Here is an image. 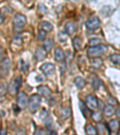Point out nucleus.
Here are the masks:
<instances>
[{
	"mask_svg": "<svg viewBox=\"0 0 120 135\" xmlns=\"http://www.w3.org/2000/svg\"><path fill=\"white\" fill-rule=\"evenodd\" d=\"M108 47L104 45L100 44L96 46L90 47L87 51L88 55L91 58H97L103 55L108 51Z\"/></svg>",
	"mask_w": 120,
	"mask_h": 135,
	"instance_id": "obj_1",
	"label": "nucleus"
},
{
	"mask_svg": "<svg viewBox=\"0 0 120 135\" xmlns=\"http://www.w3.org/2000/svg\"><path fill=\"white\" fill-rule=\"evenodd\" d=\"M41 102V97L38 94L32 95L28 100V108L31 113L36 112L40 108Z\"/></svg>",
	"mask_w": 120,
	"mask_h": 135,
	"instance_id": "obj_2",
	"label": "nucleus"
},
{
	"mask_svg": "<svg viewBox=\"0 0 120 135\" xmlns=\"http://www.w3.org/2000/svg\"><path fill=\"white\" fill-rule=\"evenodd\" d=\"M10 60L9 58H5L0 62V76L4 78L8 76L10 69Z\"/></svg>",
	"mask_w": 120,
	"mask_h": 135,
	"instance_id": "obj_3",
	"label": "nucleus"
},
{
	"mask_svg": "<svg viewBox=\"0 0 120 135\" xmlns=\"http://www.w3.org/2000/svg\"><path fill=\"white\" fill-rule=\"evenodd\" d=\"M22 84V78L19 76L16 79L12 80L8 86V92L11 95H15L20 88Z\"/></svg>",
	"mask_w": 120,
	"mask_h": 135,
	"instance_id": "obj_4",
	"label": "nucleus"
},
{
	"mask_svg": "<svg viewBox=\"0 0 120 135\" xmlns=\"http://www.w3.org/2000/svg\"><path fill=\"white\" fill-rule=\"evenodd\" d=\"M27 22V17L22 14H17L13 19V25L17 29L22 28Z\"/></svg>",
	"mask_w": 120,
	"mask_h": 135,
	"instance_id": "obj_5",
	"label": "nucleus"
},
{
	"mask_svg": "<svg viewBox=\"0 0 120 135\" xmlns=\"http://www.w3.org/2000/svg\"><path fill=\"white\" fill-rule=\"evenodd\" d=\"M28 102V98L27 95L23 92L18 93L17 96V106L22 109L25 108Z\"/></svg>",
	"mask_w": 120,
	"mask_h": 135,
	"instance_id": "obj_6",
	"label": "nucleus"
},
{
	"mask_svg": "<svg viewBox=\"0 0 120 135\" xmlns=\"http://www.w3.org/2000/svg\"><path fill=\"white\" fill-rule=\"evenodd\" d=\"M100 25V21L99 17H93L89 19L86 22V27L89 30H95Z\"/></svg>",
	"mask_w": 120,
	"mask_h": 135,
	"instance_id": "obj_7",
	"label": "nucleus"
},
{
	"mask_svg": "<svg viewBox=\"0 0 120 135\" xmlns=\"http://www.w3.org/2000/svg\"><path fill=\"white\" fill-rule=\"evenodd\" d=\"M85 104L91 109H95L98 107V99L94 95H89L85 99Z\"/></svg>",
	"mask_w": 120,
	"mask_h": 135,
	"instance_id": "obj_8",
	"label": "nucleus"
},
{
	"mask_svg": "<svg viewBox=\"0 0 120 135\" xmlns=\"http://www.w3.org/2000/svg\"><path fill=\"white\" fill-rule=\"evenodd\" d=\"M40 70L47 76L53 75L55 70V66L51 63H45L40 67Z\"/></svg>",
	"mask_w": 120,
	"mask_h": 135,
	"instance_id": "obj_9",
	"label": "nucleus"
},
{
	"mask_svg": "<svg viewBox=\"0 0 120 135\" xmlns=\"http://www.w3.org/2000/svg\"><path fill=\"white\" fill-rule=\"evenodd\" d=\"M47 56V52L43 47H38L35 52V59L37 61H42L46 58Z\"/></svg>",
	"mask_w": 120,
	"mask_h": 135,
	"instance_id": "obj_10",
	"label": "nucleus"
},
{
	"mask_svg": "<svg viewBox=\"0 0 120 135\" xmlns=\"http://www.w3.org/2000/svg\"><path fill=\"white\" fill-rule=\"evenodd\" d=\"M37 91L40 95L44 97H49L52 93L51 89L46 86H39L37 88Z\"/></svg>",
	"mask_w": 120,
	"mask_h": 135,
	"instance_id": "obj_11",
	"label": "nucleus"
},
{
	"mask_svg": "<svg viewBox=\"0 0 120 135\" xmlns=\"http://www.w3.org/2000/svg\"><path fill=\"white\" fill-rule=\"evenodd\" d=\"M108 127L111 131L113 132H117L120 128V123L116 119H112L109 123Z\"/></svg>",
	"mask_w": 120,
	"mask_h": 135,
	"instance_id": "obj_12",
	"label": "nucleus"
},
{
	"mask_svg": "<svg viewBox=\"0 0 120 135\" xmlns=\"http://www.w3.org/2000/svg\"><path fill=\"white\" fill-rule=\"evenodd\" d=\"M55 58L57 61H64L65 60V54L61 47L56 48L55 51Z\"/></svg>",
	"mask_w": 120,
	"mask_h": 135,
	"instance_id": "obj_13",
	"label": "nucleus"
},
{
	"mask_svg": "<svg viewBox=\"0 0 120 135\" xmlns=\"http://www.w3.org/2000/svg\"><path fill=\"white\" fill-rule=\"evenodd\" d=\"M65 32H66L69 36V35H71L73 33H75L76 31V25L74 24L73 22H67L65 25Z\"/></svg>",
	"mask_w": 120,
	"mask_h": 135,
	"instance_id": "obj_14",
	"label": "nucleus"
},
{
	"mask_svg": "<svg viewBox=\"0 0 120 135\" xmlns=\"http://www.w3.org/2000/svg\"><path fill=\"white\" fill-rule=\"evenodd\" d=\"M79 108H80V110H81L82 113L83 114V115H84V116L85 117V118H87V116H89V115H92L91 112H90V110H89L88 108L87 107L86 104H85L82 101L80 100L79 102Z\"/></svg>",
	"mask_w": 120,
	"mask_h": 135,
	"instance_id": "obj_15",
	"label": "nucleus"
},
{
	"mask_svg": "<svg viewBox=\"0 0 120 135\" xmlns=\"http://www.w3.org/2000/svg\"><path fill=\"white\" fill-rule=\"evenodd\" d=\"M54 46V42L51 38H47L45 40L43 43V48L46 52L51 51Z\"/></svg>",
	"mask_w": 120,
	"mask_h": 135,
	"instance_id": "obj_16",
	"label": "nucleus"
},
{
	"mask_svg": "<svg viewBox=\"0 0 120 135\" xmlns=\"http://www.w3.org/2000/svg\"><path fill=\"white\" fill-rule=\"evenodd\" d=\"M103 112L104 114H105L106 116L111 117L115 114V110L112 105L108 104V105L104 106V108L103 109Z\"/></svg>",
	"mask_w": 120,
	"mask_h": 135,
	"instance_id": "obj_17",
	"label": "nucleus"
},
{
	"mask_svg": "<svg viewBox=\"0 0 120 135\" xmlns=\"http://www.w3.org/2000/svg\"><path fill=\"white\" fill-rule=\"evenodd\" d=\"M91 63L92 66L94 69H99L102 65H103V61L101 58L99 57L93 58L91 61Z\"/></svg>",
	"mask_w": 120,
	"mask_h": 135,
	"instance_id": "obj_18",
	"label": "nucleus"
},
{
	"mask_svg": "<svg viewBox=\"0 0 120 135\" xmlns=\"http://www.w3.org/2000/svg\"><path fill=\"white\" fill-rule=\"evenodd\" d=\"M74 82H75L76 86L79 89L84 88L86 85L85 80L81 77H76L75 79Z\"/></svg>",
	"mask_w": 120,
	"mask_h": 135,
	"instance_id": "obj_19",
	"label": "nucleus"
},
{
	"mask_svg": "<svg viewBox=\"0 0 120 135\" xmlns=\"http://www.w3.org/2000/svg\"><path fill=\"white\" fill-rule=\"evenodd\" d=\"M73 43L74 47H75V49L76 51H79V50L81 49L82 42L81 38H80L79 36H76L75 38H74L73 40Z\"/></svg>",
	"mask_w": 120,
	"mask_h": 135,
	"instance_id": "obj_20",
	"label": "nucleus"
},
{
	"mask_svg": "<svg viewBox=\"0 0 120 135\" xmlns=\"http://www.w3.org/2000/svg\"><path fill=\"white\" fill-rule=\"evenodd\" d=\"M41 27L43 30H44L46 32H51L53 30V27L51 23L48 22L46 21H43L41 22Z\"/></svg>",
	"mask_w": 120,
	"mask_h": 135,
	"instance_id": "obj_21",
	"label": "nucleus"
},
{
	"mask_svg": "<svg viewBox=\"0 0 120 135\" xmlns=\"http://www.w3.org/2000/svg\"><path fill=\"white\" fill-rule=\"evenodd\" d=\"M85 132L87 135H97V130L92 125L89 124L85 127Z\"/></svg>",
	"mask_w": 120,
	"mask_h": 135,
	"instance_id": "obj_22",
	"label": "nucleus"
},
{
	"mask_svg": "<svg viewBox=\"0 0 120 135\" xmlns=\"http://www.w3.org/2000/svg\"><path fill=\"white\" fill-rule=\"evenodd\" d=\"M92 85H93V88L95 90H99L100 86H102V81L99 79V78H95L93 80Z\"/></svg>",
	"mask_w": 120,
	"mask_h": 135,
	"instance_id": "obj_23",
	"label": "nucleus"
},
{
	"mask_svg": "<svg viewBox=\"0 0 120 135\" xmlns=\"http://www.w3.org/2000/svg\"><path fill=\"white\" fill-rule=\"evenodd\" d=\"M71 115V110L69 108H64L63 109L61 112V117L63 119H67Z\"/></svg>",
	"mask_w": 120,
	"mask_h": 135,
	"instance_id": "obj_24",
	"label": "nucleus"
},
{
	"mask_svg": "<svg viewBox=\"0 0 120 135\" xmlns=\"http://www.w3.org/2000/svg\"><path fill=\"white\" fill-rule=\"evenodd\" d=\"M110 60L111 62L114 64L119 65L120 66V55L119 54H113L110 56Z\"/></svg>",
	"mask_w": 120,
	"mask_h": 135,
	"instance_id": "obj_25",
	"label": "nucleus"
},
{
	"mask_svg": "<svg viewBox=\"0 0 120 135\" xmlns=\"http://www.w3.org/2000/svg\"><path fill=\"white\" fill-rule=\"evenodd\" d=\"M69 37V35L67 34L66 32H64V31H61L60 32H59V34L58 35V40L60 41V42H66L68 39Z\"/></svg>",
	"mask_w": 120,
	"mask_h": 135,
	"instance_id": "obj_26",
	"label": "nucleus"
},
{
	"mask_svg": "<svg viewBox=\"0 0 120 135\" xmlns=\"http://www.w3.org/2000/svg\"><path fill=\"white\" fill-rule=\"evenodd\" d=\"M100 43H101V40L99 38H91L90 40L89 41V45L91 47L93 46H96L100 45Z\"/></svg>",
	"mask_w": 120,
	"mask_h": 135,
	"instance_id": "obj_27",
	"label": "nucleus"
},
{
	"mask_svg": "<svg viewBox=\"0 0 120 135\" xmlns=\"http://www.w3.org/2000/svg\"><path fill=\"white\" fill-rule=\"evenodd\" d=\"M46 32L44 30H39L38 32V35H37L38 40L39 41L44 40L46 38Z\"/></svg>",
	"mask_w": 120,
	"mask_h": 135,
	"instance_id": "obj_28",
	"label": "nucleus"
},
{
	"mask_svg": "<svg viewBox=\"0 0 120 135\" xmlns=\"http://www.w3.org/2000/svg\"><path fill=\"white\" fill-rule=\"evenodd\" d=\"M91 116H92L93 119L95 122L100 121L102 119V118H103V117H102V115L99 112L93 113V114L91 115Z\"/></svg>",
	"mask_w": 120,
	"mask_h": 135,
	"instance_id": "obj_29",
	"label": "nucleus"
},
{
	"mask_svg": "<svg viewBox=\"0 0 120 135\" xmlns=\"http://www.w3.org/2000/svg\"><path fill=\"white\" fill-rule=\"evenodd\" d=\"M13 42L15 43L16 45H20L22 43V38L21 36H19V35H17L13 39Z\"/></svg>",
	"mask_w": 120,
	"mask_h": 135,
	"instance_id": "obj_30",
	"label": "nucleus"
},
{
	"mask_svg": "<svg viewBox=\"0 0 120 135\" xmlns=\"http://www.w3.org/2000/svg\"><path fill=\"white\" fill-rule=\"evenodd\" d=\"M21 69L22 71H25L28 70L29 67V64L27 62H25L23 60H21Z\"/></svg>",
	"mask_w": 120,
	"mask_h": 135,
	"instance_id": "obj_31",
	"label": "nucleus"
},
{
	"mask_svg": "<svg viewBox=\"0 0 120 135\" xmlns=\"http://www.w3.org/2000/svg\"><path fill=\"white\" fill-rule=\"evenodd\" d=\"M39 10L40 11L41 13H47V8L45 7V6L42 4H40L39 6Z\"/></svg>",
	"mask_w": 120,
	"mask_h": 135,
	"instance_id": "obj_32",
	"label": "nucleus"
},
{
	"mask_svg": "<svg viewBox=\"0 0 120 135\" xmlns=\"http://www.w3.org/2000/svg\"><path fill=\"white\" fill-rule=\"evenodd\" d=\"M27 133H26V130L25 128L23 127H20L16 132V135H26Z\"/></svg>",
	"mask_w": 120,
	"mask_h": 135,
	"instance_id": "obj_33",
	"label": "nucleus"
},
{
	"mask_svg": "<svg viewBox=\"0 0 120 135\" xmlns=\"http://www.w3.org/2000/svg\"><path fill=\"white\" fill-rule=\"evenodd\" d=\"M34 135H46V132L43 129H38L35 132Z\"/></svg>",
	"mask_w": 120,
	"mask_h": 135,
	"instance_id": "obj_34",
	"label": "nucleus"
},
{
	"mask_svg": "<svg viewBox=\"0 0 120 135\" xmlns=\"http://www.w3.org/2000/svg\"><path fill=\"white\" fill-rule=\"evenodd\" d=\"M108 101L109 102V104H111V105H113V104H116L117 103V100L114 98L113 97H110L109 99L108 100Z\"/></svg>",
	"mask_w": 120,
	"mask_h": 135,
	"instance_id": "obj_35",
	"label": "nucleus"
},
{
	"mask_svg": "<svg viewBox=\"0 0 120 135\" xmlns=\"http://www.w3.org/2000/svg\"><path fill=\"white\" fill-rule=\"evenodd\" d=\"M98 130H99V132L100 133H104V128H103V126L100 124H98Z\"/></svg>",
	"mask_w": 120,
	"mask_h": 135,
	"instance_id": "obj_36",
	"label": "nucleus"
},
{
	"mask_svg": "<svg viewBox=\"0 0 120 135\" xmlns=\"http://www.w3.org/2000/svg\"><path fill=\"white\" fill-rule=\"evenodd\" d=\"M98 107L100 108L101 109H103L104 108V104L101 100H98Z\"/></svg>",
	"mask_w": 120,
	"mask_h": 135,
	"instance_id": "obj_37",
	"label": "nucleus"
},
{
	"mask_svg": "<svg viewBox=\"0 0 120 135\" xmlns=\"http://www.w3.org/2000/svg\"><path fill=\"white\" fill-rule=\"evenodd\" d=\"M3 54H4L3 49V47H2L1 46H0V60H1L2 57H3Z\"/></svg>",
	"mask_w": 120,
	"mask_h": 135,
	"instance_id": "obj_38",
	"label": "nucleus"
},
{
	"mask_svg": "<svg viewBox=\"0 0 120 135\" xmlns=\"http://www.w3.org/2000/svg\"><path fill=\"white\" fill-rule=\"evenodd\" d=\"M4 19V18L3 16L1 15V13H0V24H1V23H2L3 22Z\"/></svg>",
	"mask_w": 120,
	"mask_h": 135,
	"instance_id": "obj_39",
	"label": "nucleus"
},
{
	"mask_svg": "<svg viewBox=\"0 0 120 135\" xmlns=\"http://www.w3.org/2000/svg\"><path fill=\"white\" fill-rule=\"evenodd\" d=\"M116 114L117 116L120 118V108L116 111Z\"/></svg>",
	"mask_w": 120,
	"mask_h": 135,
	"instance_id": "obj_40",
	"label": "nucleus"
},
{
	"mask_svg": "<svg viewBox=\"0 0 120 135\" xmlns=\"http://www.w3.org/2000/svg\"><path fill=\"white\" fill-rule=\"evenodd\" d=\"M0 135H6V131L5 130H2L0 132Z\"/></svg>",
	"mask_w": 120,
	"mask_h": 135,
	"instance_id": "obj_41",
	"label": "nucleus"
},
{
	"mask_svg": "<svg viewBox=\"0 0 120 135\" xmlns=\"http://www.w3.org/2000/svg\"><path fill=\"white\" fill-rule=\"evenodd\" d=\"M117 135H120V133H118Z\"/></svg>",
	"mask_w": 120,
	"mask_h": 135,
	"instance_id": "obj_42",
	"label": "nucleus"
}]
</instances>
